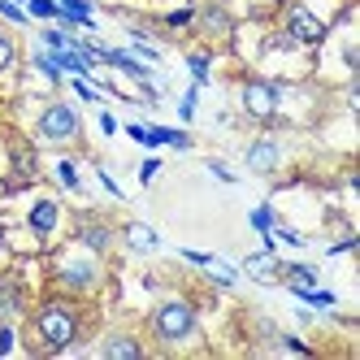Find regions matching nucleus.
<instances>
[{"label":"nucleus","mask_w":360,"mask_h":360,"mask_svg":"<svg viewBox=\"0 0 360 360\" xmlns=\"http://www.w3.org/2000/svg\"><path fill=\"white\" fill-rule=\"evenodd\" d=\"M74 330H79V321H74V313L61 308V304H48L44 313H39V339H44V347L61 352L65 343H74Z\"/></svg>","instance_id":"f257e3e1"},{"label":"nucleus","mask_w":360,"mask_h":360,"mask_svg":"<svg viewBox=\"0 0 360 360\" xmlns=\"http://www.w3.org/2000/svg\"><path fill=\"white\" fill-rule=\"evenodd\" d=\"M152 326H157V334L165 343H178V339H187V334L195 330V313L187 304H161L157 317H152Z\"/></svg>","instance_id":"f03ea898"},{"label":"nucleus","mask_w":360,"mask_h":360,"mask_svg":"<svg viewBox=\"0 0 360 360\" xmlns=\"http://www.w3.org/2000/svg\"><path fill=\"white\" fill-rule=\"evenodd\" d=\"M74 131H79V113H74L70 105L44 109V117H39V135H44V139H70Z\"/></svg>","instance_id":"7ed1b4c3"},{"label":"nucleus","mask_w":360,"mask_h":360,"mask_svg":"<svg viewBox=\"0 0 360 360\" xmlns=\"http://www.w3.org/2000/svg\"><path fill=\"white\" fill-rule=\"evenodd\" d=\"M243 109L252 117H274V109H278V87L274 83H248L243 87Z\"/></svg>","instance_id":"20e7f679"},{"label":"nucleus","mask_w":360,"mask_h":360,"mask_svg":"<svg viewBox=\"0 0 360 360\" xmlns=\"http://www.w3.org/2000/svg\"><path fill=\"white\" fill-rule=\"evenodd\" d=\"M287 31H291V39H300V44H321V35H326V27H321V22L308 13V9H291Z\"/></svg>","instance_id":"39448f33"},{"label":"nucleus","mask_w":360,"mask_h":360,"mask_svg":"<svg viewBox=\"0 0 360 360\" xmlns=\"http://www.w3.org/2000/svg\"><path fill=\"white\" fill-rule=\"evenodd\" d=\"M53 226H57V204L53 200H39L35 209H31V230L44 239V235H53Z\"/></svg>","instance_id":"423d86ee"},{"label":"nucleus","mask_w":360,"mask_h":360,"mask_svg":"<svg viewBox=\"0 0 360 360\" xmlns=\"http://www.w3.org/2000/svg\"><path fill=\"white\" fill-rule=\"evenodd\" d=\"M248 165H252V169H274V165H278V148H274V143H256V148L248 152Z\"/></svg>","instance_id":"0eeeda50"},{"label":"nucleus","mask_w":360,"mask_h":360,"mask_svg":"<svg viewBox=\"0 0 360 360\" xmlns=\"http://www.w3.org/2000/svg\"><path fill=\"white\" fill-rule=\"evenodd\" d=\"M126 239H131V248H139V252H152V248H157V235H152L148 226H126Z\"/></svg>","instance_id":"6e6552de"},{"label":"nucleus","mask_w":360,"mask_h":360,"mask_svg":"<svg viewBox=\"0 0 360 360\" xmlns=\"http://www.w3.org/2000/svg\"><path fill=\"white\" fill-rule=\"evenodd\" d=\"M287 282H291V291L313 287V282H317V269H308V265H291V269H287Z\"/></svg>","instance_id":"1a4fd4ad"},{"label":"nucleus","mask_w":360,"mask_h":360,"mask_svg":"<svg viewBox=\"0 0 360 360\" xmlns=\"http://www.w3.org/2000/svg\"><path fill=\"white\" fill-rule=\"evenodd\" d=\"M295 295H300L304 304H317V308H334V295H330V291H317V287H300Z\"/></svg>","instance_id":"9d476101"},{"label":"nucleus","mask_w":360,"mask_h":360,"mask_svg":"<svg viewBox=\"0 0 360 360\" xmlns=\"http://www.w3.org/2000/svg\"><path fill=\"white\" fill-rule=\"evenodd\" d=\"M91 278H96L91 265H70V269H65V282H70V287H87Z\"/></svg>","instance_id":"9b49d317"},{"label":"nucleus","mask_w":360,"mask_h":360,"mask_svg":"<svg viewBox=\"0 0 360 360\" xmlns=\"http://www.w3.org/2000/svg\"><path fill=\"white\" fill-rule=\"evenodd\" d=\"M105 356H139V343H131V339H109L105 343Z\"/></svg>","instance_id":"f8f14e48"},{"label":"nucleus","mask_w":360,"mask_h":360,"mask_svg":"<svg viewBox=\"0 0 360 360\" xmlns=\"http://www.w3.org/2000/svg\"><path fill=\"white\" fill-rule=\"evenodd\" d=\"M248 269H252V274H269V269H274L269 248H265V252H256V256H248Z\"/></svg>","instance_id":"ddd939ff"},{"label":"nucleus","mask_w":360,"mask_h":360,"mask_svg":"<svg viewBox=\"0 0 360 360\" xmlns=\"http://www.w3.org/2000/svg\"><path fill=\"white\" fill-rule=\"evenodd\" d=\"M83 243L100 252V248H105V243H109V230H100V226H87V230H83Z\"/></svg>","instance_id":"4468645a"},{"label":"nucleus","mask_w":360,"mask_h":360,"mask_svg":"<svg viewBox=\"0 0 360 360\" xmlns=\"http://www.w3.org/2000/svg\"><path fill=\"white\" fill-rule=\"evenodd\" d=\"M35 18H61V5H53V0H27Z\"/></svg>","instance_id":"2eb2a0df"},{"label":"nucleus","mask_w":360,"mask_h":360,"mask_svg":"<svg viewBox=\"0 0 360 360\" xmlns=\"http://www.w3.org/2000/svg\"><path fill=\"white\" fill-rule=\"evenodd\" d=\"M18 308V287H0V317H9Z\"/></svg>","instance_id":"dca6fc26"},{"label":"nucleus","mask_w":360,"mask_h":360,"mask_svg":"<svg viewBox=\"0 0 360 360\" xmlns=\"http://www.w3.org/2000/svg\"><path fill=\"white\" fill-rule=\"evenodd\" d=\"M35 65H39V74H48V83H57V79H61V65H57L53 57H44V53H39Z\"/></svg>","instance_id":"f3484780"},{"label":"nucleus","mask_w":360,"mask_h":360,"mask_svg":"<svg viewBox=\"0 0 360 360\" xmlns=\"http://www.w3.org/2000/svg\"><path fill=\"white\" fill-rule=\"evenodd\" d=\"M252 226L256 230H274V209H269V204H261V209L252 213Z\"/></svg>","instance_id":"a211bd4d"},{"label":"nucleus","mask_w":360,"mask_h":360,"mask_svg":"<svg viewBox=\"0 0 360 360\" xmlns=\"http://www.w3.org/2000/svg\"><path fill=\"white\" fill-rule=\"evenodd\" d=\"M191 74H195V87L209 83V57H191Z\"/></svg>","instance_id":"6ab92c4d"},{"label":"nucleus","mask_w":360,"mask_h":360,"mask_svg":"<svg viewBox=\"0 0 360 360\" xmlns=\"http://www.w3.org/2000/svg\"><path fill=\"white\" fill-rule=\"evenodd\" d=\"M57 174H61V183H65L70 191H74V187H79V169H74L70 161H61V165H57Z\"/></svg>","instance_id":"aec40b11"},{"label":"nucleus","mask_w":360,"mask_h":360,"mask_svg":"<svg viewBox=\"0 0 360 360\" xmlns=\"http://www.w3.org/2000/svg\"><path fill=\"white\" fill-rule=\"evenodd\" d=\"M9 61H13V39L0 35V70H9Z\"/></svg>","instance_id":"412c9836"},{"label":"nucleus","mask_w":360,"mask_h":360,"mask_svg":"<svg viewBox=\"0 0 360 360\" xmlns=\"http://www.w3.org/2000/svg\"><path fill=\"white\" fill-rule=\"evenodd\" d=\"M191 18H195V9H178V13H169L165 22H169V27H187Z\"/></svg>","instance_id":"4be33fe9"},{"label":"nucleus","mask_w":360,"mask_h":360,"mask_svg":"<svg viewBox=\"0 0 360 360\" xmlns=\"http://www.w3.org/2000/svg\"><path fill=\"white\" fill-rule=\"evenodd\" d=\"M209 174H213V178H221V183H235V174H230L221 161H209Z\"/></svg>","instance_id":"5701e85b"},{"label":"nucleus","mask_w":360,"mask_h":360,"mask_svg":"<svg viewBox=\"0 0 360 360\" xmlns=\"http://www.w3.org/2000/svg\"><path fill=\"white\" fill-rule=\"evenodd\" d=\"M44 44H48V48H53V53H57V48H70V39H65L61 31H48V35H44Z\"/></svg>","instance_id":"b1692460"},{"label":"nucleus","mask_w":360,"mask_h":360,"mask_svg":"<svg viewBox=\"0 0 360 360\" xmlns=\"http://www.w3.org/2000/svg\"><path fill=\"white\" fill-rule=\"evenodd\" d=\"M157 169H161V161H143V165H139V178H143V183H152V178H157Z\"/></svg>","instance_id":"393cba45"},{"label":"nucleus","mask_w":360,"mask_h":360,"mask_svg":"<svg viewBox=\"0 0 360 360\" xmlns=\"http://www.w3.org/2000/svg\"><path fill=\"white\" fill-rule=\"evenodd\" d=\"M0 13H5V18H13V22H27V13H22L18 5H5V0H0Z\"/></svg>","instance_id":"a878e982"},{"label":"nucleus","mask_w":360,"mask_h":360,"mask_svg":"<svg viewBox=\"0 0 360 360\" xmlns=\"http://www.w3.org/2000/svg\"><path fill=\"white\" fill-rule=\"evenodd\" d=\"M183 256H187L191 265H213V256H209V252H183Z\"/></svg>","instance_id":"bb28decb"},{"label":"nucleus","mask_w":360,"mask_h":360,"mask_svg":"<svg viewBox=\"0 0 360 360\" xmlns=\"http://www.w3.org/2000/svg\"><path fill=\"white\" fill-rule=\"evenodd\" d=\"M178 113H183V117H191V113H195V91H187V96H183V109H178Z\"/></svg>","instance_id":"cd10ccee"},{"label":"nucleus","mask_w":360,"mask_h":360,"mask_svg":"<svg viewBox=\"0 0 360 360\" xmlns=\"http://www.w3.org/2000/svg\"><path fill=\"white\" fill-rule=\"evenodd\" d=\"M9 347H13V330L0 326V352H9Z\"/></svg>","instance_id":"c85d7f7f"},{"label":"nucleus","mask_w":360,"mask_h":360,"mask_svg":"<svg viewBox=\"0 0 360 360\" xmlns=\"http://www.w3.org/2000/svg\"><path fill=\"white\" fill-rule=\"evenodd\" d=\"M278 239H282V243H291V248H300V243H304V239L295 235V230H278Z\"/></svg>","instance_id":"c756f323"}]
</instances>
